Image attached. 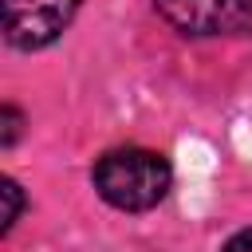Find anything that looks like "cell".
<instances>
[{
    "label": "cell",
    "instance_id": "cell-1",
    "mask_svg": "<svg viewBox=\"0 0 252 252\" xmlns=\"http://www.w3.org/2000/svg\"><path fill=\"white\" fill-rule=\"evenodd\" d=\"M169 161L158 150H142V146H118L106 150L94 161V189L106 205L122 209V213H146L154 209L165 193H169Z\"/></svg>",
    "mask_w": 252,
    "mask_h": 252
},
{
    "label": "cell",
    "instance_id": "cell-2",
    "mask_svg": "<svg viewBox=\"0 0 252 252\" xmlns=\"http://www.w3.org/2000/svg\"><path fill=\"white\" fill-rule=\"evenodd\" d=\"M0 12L4 39L20 51H35L63 35V28L79 12V0H0Z\"/></svg>",
    "mask_w": 252,
    "mask_h": 252
},
{
    "label": "cell",
    "instance_id": "cell-3",
    "mask_svg": "<svg viewBox=\"0 0 252 252\" xmlns=\"http://www.w3.org/2000/svg\"><path fill=\"white\" fill-rule=\"evenodd\" d=\"M154 8L185 35H240L252 28V0H154Z\"/></svg>",
    "mask_w": 252,
    "mask_h": 252
},
{
    "label": "cell",
    "instance_id": "cell-4",
    "mask_svg": "<svg viewBox=\"0 0 252 252\" xmlns=\"http://www.w3.org/2000/svg\"><path fill=\"white\" fill-rule=\"evenodd\" d=\"M0 193H4V205H8V209H4V224H0V232L8 236V232H12V224L20 220V209H24V193H20V185H16L12 177H4V189H0Z\"/></svg>",
    "mask_w": 252,
    "mask_h": 252
},
{
    "label": "cell",
    "instance_id": "cell-5",
    "mask_svg": "<svg viewBox=\"0 0 252 252\" xmlns=\"http://www.w3.org/2000/svg\"><path fill=\"white\" fill-rule=\"evenodd\" d=\"M0 118H4V138H0V146L8 150V146L20 138V122H24V118H20V110H16V106H4V110H0Z\"/></svg>",
    "mask_w": 252,
    "mask_h": 252
},
{
    "label": "cell",
    "instance_id": "cell-6",
    "mask_svg": "<svg viewBox=\"0 0 252 252\" xmlns=\"http://www.w3.org/2000/svg\"><path fill=\"white\" fill-rule=\"evenodd\" d=\"M224 252H252V228H244V232H236L228 244H224Z\"/></svg>",
    "mask_w": 252,
    "mask_h": 252
}]
</instances>
